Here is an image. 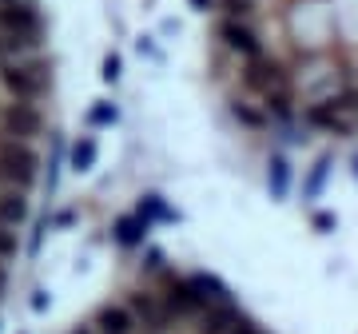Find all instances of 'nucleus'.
Returning a JSON list of instances; mask_svg holds the SVG:
<instances>
[{"mask_svg": "<svg viewBox=\"0 0 358 334\" xmlns=\"http://www.w3.org/2000/svg\"><path fill=\"white\" fill-rule=\"evenodd\" d=\"M52 84V72H48V60L40 56H24V60H4L0 64V88L4 96L16 103H36Z\"/></svg>", "mask_w": 358, "mask_h": 334, "instance_id": "obj_1", "label": "nucleus"}, {"mask_svg": "<svg viewBox=\"0 0 358 334\" xmlns=\"http://www.w3.org/2000/svg\"><path fill=\"white\" fill-rule=\"evenodd\" d=\"M40 175V155L32 143L0 136V187L4 191H28Z\"/></svg>", "mask_w": 358, "mask_h": 334, "instance_id": "obj_2", "label": "nucleus"}, {"mask_svg": "<svg viewBox=\"0 0 358 334\" xmlns=\"http://www.w3.org/2000/svg\"><path fill=\"white\" fill-rule=\"evenodd\" d=\"M44 131V112L36 103H4L0 108V136H13V140L32 143Z\"/></svg>", "mask_w": 358, "mask_h": 334, "instance_id": "obj_3", "label": "nucleus"}, {"mask_svg": "<svg viewBox=\"0 0 358 334\" xmlns=\"http://www.w3.org/2000/svg\"><path fill=\"white\" fill-rule=\"evenodd\" d=\"M0 32L4 36H20V40H36L44 36V20H40L36 4L32 0H13V4H0Z\"/></svg>", "mask_w": 358, "mask_h": 334, "instance_id": "obj_4", "label": "nucleus"}, {"mask_svg": "<svg viewBox=\"0 0 358 334\" xmlns=\"http://www.w3.org/2000/svg\"><path fill=\"white\" fill-rule=\"evenodd\" d=\"M28 223V191H0V227H20Z\"/></svg>", "mask_w": 358, "mask_h": 334, "instance_id": "obj_5", "label": "nucleus"}, {"mask_svg": "<svg viewBox=\"0 0 358 334\" xmlns=\"http://www.w3.org/2000/svg\"><path fill=\"white\" fill-rule=\"evenodd\" d=\"M143 239H148V219H143V215L115 219V243H120V247H140Z\"/></svg>", "mask_w": 358, "mask_h": 334, "instance_id": "obj_6", "label": "nucleus"}, {"mask_svg": "<svg viewBox=\"0 0 358 334\" xmlns=\"http://www.w3.org/2000/svg\"><path fill=\"white\" fill-rule=\"evenodd\" d=\"M96 155H100V143H96V136H80V140L72 143L68 164H72V171H92V167H96Z\"/></svg>", "mask_w": 358, "mask_h": 334, "instance_id": "obj_7", "label": "nucleus"}, {"mask_svg": "<svg viewBox=\"0 0 358 334\" xmlns=\"http://www.w3.org/2000/svg\"><path fill=\"white\" fill-rule=\"evenodd\" d=\"M16 251H20V239H16V231H13V227H0V263L16 259Z\"/></svg>", "mask_w": 358, "mask_h": 334, "instance_id": "obj_8", "label": "nucleus"}, {"mask_svg": "<svg viewBox=\"0 0 358 334\" xmlns=\"http://www.w3.org/2000/svg\"><path fill=\"white\" fill-rule=\"evenodd\" d=\"M88 124H92V128H103V124H115V108H112V103H96V108L88 112Z\"/></svg>", "mask_w": 358, "mask_h": 334, "instance_id": "obj_9", "label": "nucleus"}, {"mask_svg": "<svg viewBox=\"0 0 358 334\" xmlns=\"http://www.w3.org/2000/svg\"><path fill=\"white\" fill-rule=\"evenodd\" d=\"M115 80H120V56L108 52V56H103V84H115Z\"/></svg>", "mask_w": 358, "mask_h": 334, "instance_id": "obj_10", "label": "nucleus"}, {"mask_svg": "<svg viewBox=\"0 0 358 334\" xmlns=\"http://www.w3.org/2000/svg\"><path fill=\"white\" fill-rule=\"evenodd\" d=\"M68 334H96V331H92V322H80V326H72Z\"/></svg>", "mask_w": 358, "mask_h": 334, "instance_id": "obj_11", "label": "nucleus"}, {"mask_svg": "<svg viewBox=\"0 0 358 334\" xmlns=\"http://www.w3.org/2000/svg\"><path fill=\"white\" fill-rule=\"evenodd\" d=\"M4 286H8V275H4V263H0V295H4Z\"/></svg>", "mask_w": 358, "mask_h": 334, "instance_id": "obj_12", "label": "nucleus"}]
</instances>
